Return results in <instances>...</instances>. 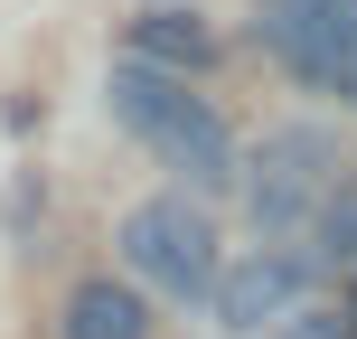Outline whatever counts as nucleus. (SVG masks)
I'll return each instance as SVG.
<instances>
[{
    "label": "nucleus",
    "mask_w": 357,
    "mask_h": 339,
    "mask_svg": "<svg viewBox=\"0 0 357 339\" xmlns=\"http://www.w3.org/2000/svg\"><path fill=\"white\" fill-rule=\"evenodd\" d=\"M104 113L178 170V198H226L235 189V161H245V151H235L226 113H216L207 94H188V75H160V66H132L123 57V66L104 75Z\"/></svg>",
    "instance_id": "nucleus-1"
},
{
    "label": "nucleus",
    "mask_w": 357,
    "mask_h": 339,
    "mask_svg": "<svg viewBox=\"0 0 357 339\" xmlns=\"http://www.w3.org/2000/svg\"><path fill=\"white\" fill-rule=\"evenodd\" d=\"M235 189H245V217H254L264 245H310L320 208L348 189L339 179V142L320 123H282V132H264L254 161H235Z\"/></svg>",
    "instance_id": "nucleus-2"
},
{
    "label": "nucleus",
    "mask_w": 357,
    "mask_h": 339,
    "mask_svg": "<svg viewBox=\"0 0 357 339\" xmlns=\"http://www.w3.org/2000/svg\"><path fill=\"white\" fill-rule=\"evenodd\" d=\"M123 273H132V292H160V302H207V283H216V226H207V208L197 198H142V208L123 217Z\"/></svg>",
    "instance_id": "nucleus-3"
},
{
    "label": "nucleus",
    "mask_w": 357,
    "mask_h": 339,
    "mask_svg": "<svg viewBox=\"0 0 357 339\" xmlns=\"http://www.w3.org/2000/svg\"><path fill=\"white\" fill-rule=\"evenodd\" d=\"M254 48L357 113V0H254Z\"/></svg>",
    "instance_id": "nucleus-4"
},
{
    "label": "nucleus",
    "mask_w": 357,
    "mask_h": 339,
    "mask_svg": "<svg viewBox=\"0 0 357 339\" xmlns=\"http://www.w3.org/2000/svg\"><path fill=\"white\" fill-rule=\"evenodd\" d=\"M310 245H254V254H235V264H216V283H207V311H216V330H235V339H264L282 311H301L310 302Z\"/></svg>",
    "instance_id": "nucleus-5"
},
{
    "label": "nucleus",
    "mask_w": 357,
    "mask_h": 339,
    "mask_svg": "<svg viewBox=\"0 0 357 339\" xmlns=\"http://www.w3.org/2000/svg\"><path fill=\"white\" fill-rule=\"evenodd\" d=\"M207 57H216V29H207L197 10H169V0H160V10H142V19H132V66L197 75Z\"/></svg>",
    "instance_id": "nucleus-6"
},
{
    "label": "nucleus",
    "mask_w": 357,
    "mask_h": 339,
    "mask_svg": "<svg viewBox=\"0 0 357 339\" xmlns=\"http://www.w3.org/2000/svg\"><path fill=\"white\" fill-rule=\"evenodd\" d=\"M66 339H151V302L132 283H113V273H94L66 302Z\"/></svg>",
    "instance_id": "nucleus-7"
},
{
    "label": "nucleus",
    "mask_w": 357,
    "mask_h": 339,
    "mask_svg": "<svg viewBox=\"0 0 357 339\" xmlns=\"http://www.w3.org/2000/svg\"><path fill=\"white\" fill-rule=\"evenodd\" d=\"M310 245H320L310 264H357V189H339V198L320 208V226H310Z\"/></svg>",
    "instance_id": "nucleus-8"
},
{
    "label": "nucleus",
    "mask_w": 357,
    "mask_h": 339,
    "mask_svg": "<svg viewBox=\"0 0 357 339\" xmlns=\"http://www.w3.org/2000/svg\"><path fill=\"white\" fill-rule=\"evenodd\" d=\"M273 339H357V330H348V311H310V302H301V311L273 321Z\"/></svg>",
    "instance_id": "nucleus-9"
}]
</instances>
